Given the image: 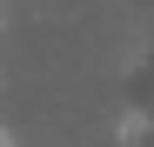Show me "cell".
Wrapping results in <instances>:
<instances>
[{"label":"cell","mask_w":154,"mask_h":147,"mask_svg":"<svg viewBox=\"0 0 154 147\" xmlns=\"http://www.w3.org/2000/svg\"><path fill=\"white\" fill-rule=\"evenodd\" d=\"M0 147H20V140H14V127H0Z\"/></svg>","instance_id":"6da1fadb"},{"label":"cell","mask_w":154,"mask_h":147,"mask_svg":"<svg viewBox=\"0 0 154 147\" xmlns=\"http://www.w3.org/2000/svg\"><path fill=\"white\" fill-rule=\"evenodd\" d=\"M0 7H7V0H0Z\"/></svg>","instance_id":"7a4b0ae2"}]
</instances>
